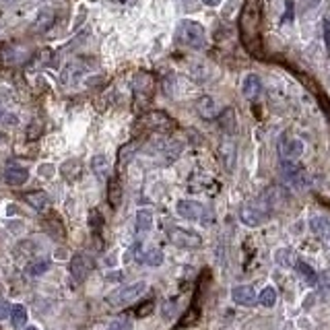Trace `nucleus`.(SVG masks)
Segmentation results:
<instances>
[{
  "label": "nucleus",
  "instance_id": "19",
  "mask_svg": "<svg viewBox=\"0 0 330 330\" xmlns=\"http://www.w3.org/2000/svg\"><path fill=\"white\" fill-rule=\"evenodd\" d=\"M25 200H27V204H31L35 210H48L50 208V198H48V194L45 192H39V190H35V192H29V194H25Z\"/></svg>",
  "mask_w": 330,
  "mask_h": 330
},
{
  "label": "nucleus",
  "instance_id": "37",
  "mask_svg": "<svg viewBox=\"0 0 330 330\" xmlns=\"http://www.w3.org/2000/svg\"><path fill=\"white\" fill-rule=\"evenodd\" d=\"M202 3L206 7H219V5H221V0H202Z\"/></svg>",
  "mask_w": 330,
  "mask_h": 330
},
{
  "label": "nucleus",
  "instance_id": "22",
  "mask_svg": "<svg viewBox=\"0 0 330 330\" xmlns=\"http://www.w3.org/2000/svg\"><path fill=\"white\" fill-rule=\"evenodd\" d=\"M138 262L147 264V266H161L163 264V252L159 248H151V250H147L138 256Z\"/></svg>",
  "mask_w": 330,
  "mask_h": 330
},
{
  "label": "nucleus",
  "instance_id": "23",
  "mask_svg": "<svg viewBox=\"0 0 330 330\" xmlns=\"http://www.w3.org/2000/svg\"><path fill=\"white\" fill-rule=\"evenodd\" d=\"M293 266H295V270L301 274V279H303L308 285H316V283H318V274H316V270H314L310 264H305V262L297 260Z\"/></svg>",
  "mask_w": 330,
  "mask_h": 330
},
{
  "label": "nucleus",
  "instance_id": "24",
  "mask_svg": "<svg viewBox=\"0 0 330 330\" xmlns=\"http://www.w3.org/2000/svg\"><path fill=\"white\" fill-rule=\"evenodd\" d=\"M11 324H13V328H23L25 324H27V310L23 308V305H13L11 308Z\"/></svg>",
  "mask_w": 330,
  "mask_h": 330
},
{
  "label": "nucleus",
  "instance_id": "12",
  "mask_svg": "<svg viewBox=\"0 0 330 330\" xmlns=\"http://www.w3.org/2000/svg\"><path fill=\"white\" fill-rule=\"evenodd\" d=\"M3 178L9 186H23L29 180V172L25 168H19V165H7Z\"/></svg>",
  "mask_w": 330,
  "mask_h": 330
},
{
  "label": "nucleus",
  "instance_id": "35",
  "mask_svg": "<svg viewBox=\"0 0 330 330\" xmlns=\"http://www.w3.org/2000/svg\"><path fill=\"white\" fill-rule=\"evenodd\" d=\"M0 122L15 126V124H17V116H15V114H9V112H0Z\"/></svg>",
  "mask_w": 330,
  "mask_h": 330
},
{
  "label": "nucleus",
  "instance_id": "16",
  "mask_svg": "<svg viewBox=\"0 0 330 330\" xmlns=\"http://www.w3.org/2000/svg\"><path fill=\"white\" fill-rule=\"evenodd\" d=\"M107 202L112 208H118L122 202V184L118 182V178H112L107 184Z\"/></svg>",
  "mask_w": 330,
  "mask_h": 330
},
{
  "label": "nucleus",
  "instance_id": "28",
  "mask_svg": "<svg viewBox=\"0 0 330 330\" xmlns=\"http://www.w3.org/2000/svg\"><path fill=\"white\" fill-rule=\"evenodd\" d=\"M221 157H223V163L227 170H233V161H235V147L233 143H225L221 147Z\"/></svg>",
  "mask_w": 330,
  "mask_h": 330
},
{
  "label": "nucleus",
  "instance_id": "39",
  "mask_svg": "<svg viewBox=\"0 0 330 330\" xmlns=\"http://www.w3.org/2000/svg\"><path fill=\"white\" fill-rule=\"evenodd\" d=\"M27 330H37V328H33V326H29V328H27Z\"/></svg>",
  "mask_w": 330,
  "mask_h": 330
},
{
  "label": "nucleus",
  "instance_id": "18",
  "mask_svg": "<svg viewBox=\"0 0 330 330\" xmlns=\"http://www.w3.org/2000/svg\"><path fill=\"white\" fill-rule=\"evenodd\" d=\"M91 170L99 180H105L109 176V159L105 155H95L91 159Z\"/></svg>",
  "mask_w": 330,
  "mask_h": 330
},
{
  "label": "nucleus",
  "instance_id": "15",
  "mask_svg": "<svg viewBox=\"0 0 330 330\" xmlns=\"http://www.w3.org/2000/svg\"><path fill=\"white\" fill-rule=\"evenodd\" d=\"M196 109H198V114H200L204 120H213V118L217 116V112H219L215 99H213V97H208V95H204V97H200V99H198Z\"/></svg>",
  "mask_w": 330,
  "mask_h": 330
},
{
  "label": "nucleus",
  "instance_id": "2",
  "mask_svg": "<svg viewBox=\"0 0 330 330\" xmlns=\"http://www.w3.org/2000/svg\"><path fill=\"white\" fill-rule=\"evenodd\" d=\"M176 39L192 50H202L206 43V31L198 21L192 19H184L180 21V25L176 27Z\"/></svg>",
  "mask_w": 330,
  "mask_h": 330
},
{
  "label": "nucleus",
  "instance_id": "10",
  "mask_svg": "<svg viewBox=\"0 0 330 330\" xmlns=\"http://www.w3.org/2000/svg\"><path fill=\"white\" fill-rule=\"evenodd\" d=\"M93 270V260L87 254H75L70 260V274L77 283L85 281L89 277V272Z\"/></svg>",
  "mask_w": 330,
  "mask_h": 330
},
{
  "label": "nucleus",
  "instance_id": "8",
  "mask_svg": "<svg viewBox=\"0 0 330 330\" xmlns=\"http://www.w3.org/2000/svg\"><path fill=\"white\" fill-rule=\"evenodd\" d=\"M170 240L176 244V246H182V248H200L202 246V238L194 231H188V229H182V227H174L168 231Z\"/></svg>",
  "mask_w": 330,
  "mask_h": 330
},
{
  "label": "nucleus",
  "instance_id": "5",
  "mask_svg": "<svg viewBox=\"0 0 330 330\" xmlns=\"http://www.w3.org/2000/svg\"><path fill=\"white\" fill-rule=\"evenodd\" d=\"M270 210H272V206L268 204V200H266L264 194H262L258 200L246 204V206L242 208L240 217H242L244 225H248V227H258V225H262L264 219L270 215Z\"/></svg>",
  "mask_w": 330,
  "mask_h": 330
},
{
  "label": "nucleus",
  "instance_id": "32",
  "mask_svg": "<svg viewBox=\"0 0 330 330\" xmlns=\"http://www.w3.org/2000/svg\"><path fill=\"white\" fill-rule=\"evenodd\" d=\"M274 258H277V262L279 264H283V266H291V264H295V262H291L289 258H291V252L289 250H279L277 254H274Z\"/></svg>",
  "mask_w": 330,
  "mask_h": 330
},
{
  "label": "nucleus",
  "instance_id": "31",
  "mask_svg": "<svg viewBox=\"0 0 330 330\" xmlns=\"http://www.w3.org/2000/svg\"><path fill=\"white\" fill-rule=\"evenodd\" d=\"M43 134V126L39 124V122H31L29 126H27V130H25V136L29 138V140H35V138H39Z\"/></svg>",
  "mask_w": 330,
  "mask_h": 330
},
{
  "label": "nucleus",
  "instance_id": "30",
  "mask_svg": "<svg viewBox=\"0 0 330 330\" xmlns=\"http://www.w3.org/2000/svg\"><path fill=\"white\" fill-rule=\"evenodd\" d=\"M233 109H225V112L221 114V126L227 130V132H233L235 130V120H233Z\"/></svg>",
  "mask_w": 330,
  "mask_h": 330
},
{
  "label": "nucleus",
  "instance_id": "34",
  "mask_svg": "<svg viewBox=\"0 0 330 330\" xmlns=\"http://www.w3.org/2000/svg\"><path fill=\"white\" fill-rule=\"evenodd\" d=\"M54 174H56V170H54V165H50V163H45V165H39V176L41 178H54Z\"/></svg>",
  "mask_w": 330,
  "mask_h": 330
},
{
  "label": "nucleus",
  "instance_id": "11",
  "mask_svg": "<svg viewBox=\"0 0 330 330\" xmlns=\"http://www.w3.org/2000/svg\"><path fill=\"white\" fill-rule=\"evenodd\" d=\"M279 155H281V161H297L303 155V143L299 138L285 136L279 143Z\"/></svg>",
  "mask_w": 330,
  "mask_h": 330
},
{
  "label": "nucleus",
  "instance_id": "20",
  "mask_svg": "<svg viewBox=\"0 0 330 330\" xmlns=\"http://www.w3.org/2000/svg\"><path fill=\"white\" fill-rule=\"evenodd\" d=\"M60 174H62L68 182L79 180V178H81V161H79V159H68L66 163H62Z\"/></svg>",
  "mask_w": 330,
  "mask_h": 330
},
{
  "label": "nucleus",
  "instance_id": "33",
  "mask_svg": "<svg viewBox=\"0 0 330 330\" xmlns=\"http://www.w3.org/2000/svg\"><path fill=\"white\" fill-rule=\"evenodd\" d=\"M109 330H134V326H132L130 320L122 318V320H116L112 326H109Z\"/></svg>",
  "mask_w": 330,
  "mask_h": 330
},
{
  "label": "nucleus",
  "instance_id": "26",
  "mask_svg": "<svg viewBox=\"0 0 330 330\" xmlns=\"http://www.w3.org/2000/svg\"><path fill=\"white\" fill-rule=\"evenodd\" d=\"M54 25V11H50V9H45V11H41L39 13V17H37V23H35V29L41 33V31H48L50 27Z\"/></svg>",
  "mask_w": 330,
  "mask_h": 330
},
{
  "label": "nucleus",
  "instance_id": "14",
  "mask_svg": "<svg viewBox=\"0 0 330 330\" xmlns=\"http://www.w3.org/2000/svg\"><path fill=\"white\" fill-rule=\"evenodd\" d=\"M231 297H233V301H235L238 305H252V303L256 301V293H254V289H252L250 285H240V287H235V289L231 291Z\"/></svg>",
  "mask_w": 330,
  "mask_h": 330
},
{
  "label": "nucleus",
  "instance_id": "1",
  "mask_svg": "<svg viewBox=\"0 0 330 330\" xmlns=\"http://www.w3.org/2000/svg\"><path fill=\"white\" fill-rule=\"evenodd\" d=\"M262 9L264 0H246L240 15V35L252 56H262Z\"/></svg>",
  "mask_w": 330,
  "mask_h": 330
},
{
  "label": "nucleus",
  "instance_id": "13",
  "mask_svg": "<svg viewBox=\"0 0 330 330\" xmlns=\"http://www.w3.org/2000/svg\"><path fill=\"white\" fill-rule=\"evenodd\" d=\"M260 91H262V81H260V77L248 75V77L244 79V83H242V93H244V97L252 101V99H256V97L260 95Z\"/></svg>",
  "mask_w": 330,
  "mask_h": 330
},
{
  "label": "nucleus",
  "instance_id": "25",
  "mask_svg": "<svg viewBox=\"0 0 330 330\" xmlns=\"http://www.w3.org/2000/svg\"><path fill=\"white\" fill-rule=\"evenodd\" d=\"M258 301L262 308H272L274 303H277V289L274 287H264L258 295Z\"/></svg>",
  "mask_w": 330,
  "mask_h": 330
},
{
  "label": "nucleus",
  "instance_id": "21",
  "mask_svg": "<svg viewBox=\"0 0 330 330\" xmlns=\"http://www.w3.org/2000/svg\"><path fill=\"white\" fill-rule=\"evenodd\" d=\"M153 227V210L151 208H140L136 213V231L147 233Z\"/></svg>",
  "mask_w": 330,
  "mask_h": 330
},
{
  "label": "nucleus",
  "instance_id": "27",
  "mask_svg": "<svg viewBox=\"0 0 330 330\" xmlns=\"http://www.w3.org/2000/svg\"><path fill=\"white\" fill-rule=\"evenodd\" d=\"M136 149H138V143H134V140L120 149V155H118V165H120V168H124V163H128L134 157V151Z\"/></svg>",
  "mask_w": 330,
  "mask_h": 330
},
{
  "label": "nucleus",
  "instance_id": "4",
  "mask_svg": "<svg viewBox=\"0 0 330 330\" xmlns=\"http://www.w3.org/2000/svg\"><path fill=\"white\" fill-rule=\"evenodd\" d=\"M132 93H134V103L136 107H145L151 103L153 93H155V79L151 73H136L132 79Z\"/></svg>",
  "mask_w": 330,
  "mask_h": 330
},
{
  "label": "nucleus",
  "instance_id": "9",
  "mask_svg": "<svg viewBox=\"0 0 330 330\" xmlns=\"http://www.w3.org/2000/svg\"><path fill=\"white\" fill-rule=\"evenodd\" d=\"M176 210L180 217L188 219V221H204L206 219V208L196 200H180Z\"/></svg>",
  "mask_w": 330,
  "mask_h": 330
},
{
  "label": "nucleus",
  "instance_id": "29",
  "mask_svg": "<svg viewBox=\"0 0 330 330\" xmlns=\"http://www.w3.org/2000/svg\"><path fill=\"white\" fill-rule=\"evenodd\" d=\"M48 268H50V260L39 258V260H35L33 264H29V266H27V272L31 274V277H39V274H43Z\"/></svg>",
  "mask_w": 330,
  "mask_h": 330
},
{
  "label": "nucleus",
  "instance_id": "38",
  "mask_svg": "<svg viewBox=\"0 0 330 330\" xmlns=\"http://www.w3.org/2000/svg\"><path fill=\"white\" fill-rule=\"evenodd\" d=\"M0 143H3V145L7 143V138H5V134H0Z\"/></svg>",
  "mask_w": 330,
  "mask_h": 330
},
{
  "label": "nucleus",
  "instance_id": "36",
  "mask_svg": "<svg viewBox=\"0 0 330 330\" xmlns=\"http://www.w3.org/2000/svg\"><path fill=\"white\" fill-rule=\"evenodd\" d=\"M9 314H11V303L5 301V299H0V320H5Z\"/></svg>",
  "mask_w": 330,
  "mask_h": 330
},
{
  "label": "nucleus",
  "instance_id": "7",
  "mask_svg": "<svg viewBox=\"0 0 330 330\" xmlns=\"http://www.w3.org/2000/svg\"><path fill=\"white\" fill-rule=\"evenodd\" d=\"M140 124L145 128H151V130H157V132H170L176 128V122L165 114L161 109H153V112H147L140 116Z\"/></svg>",
  "mask_w": 330,
  "mask_h": 330
},
{
  "label": "nucleus",
  "instance_id": "17",
  "mask_svg": "<svg viewBox=\"0 0 330 330\" xmlns=\"http://www.w3.org/2000/svg\"><path fill=\"white\" fill-rule=\"evenodd\" d=\"M310 229L322 238V240H330V221L326 217H312V221H310Z\"/></svg>",
  "mask_w": 330,
  "mask_h": 330
},
{
  "label": "nucleus",
  "instance_id": "6",
  "mask_svg": "<svg viewBox=\"0 0 330 330\" xmlns=\"http://www.w3.org/2000/svg\"><path fill=\"white\" fill-rule=\"evenodd\" d=\"M145 289H147V283L145 281H138V283L126 285V287H122L118 291H112V293L105 297V301L112 305V308H124V305L132 303L134 299H138L145 293Z\"/></svg>",
  "mask_w": 330,
  "mask_h": 330
},
{
  "label": "nucleus",
  "instance_id": "3",
  "mask_svg": "<svg viewBox=\"0 0 330 330\" xmlns=\"http://www.w3.org/2000/svg\"><path fill=\"white\" fill-rule=\"evenodd\" d=\"M279 172H281V180L293 190H305L310 186V182H312L310 174L301 168L297 161H281Z\"/></svg>",
  "mask_w": 330,
  "mask_h": 330
}]
</instances>
